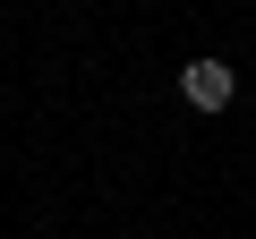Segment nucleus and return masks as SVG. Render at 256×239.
Returning a JSON list of instances; mask_svg holds the SVG:
<instances>
[{
    "instance_id": "f257e3e1",
    "label": "nucleus",
    "mask_w": 256,
    "mask_h": 239,
    "mask_svg": "<svg viewBox=\"0 0 256 239\" xmlns=\"http://www.w3.org/2000/svg\"><path fill=\"white\" fill-rule=\"evenodd\" d=\"M230 94H239V68H230V60H188V68H180V102H188V111L214 120V111H230Z\"/></svg>"
}]
</instances>
